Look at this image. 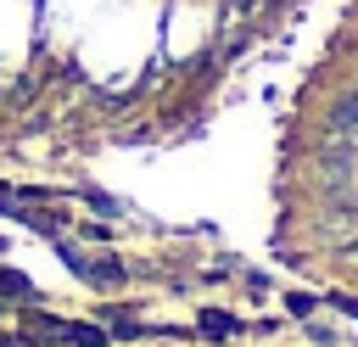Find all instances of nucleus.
<instances>
[{"instance_id": "3", "label": "nucleus", "mask_w": 358, "mask_h": 347, "mask_svg": "<svg viewBox=\"0 0 358 347\" xmlns=\"http://www.w3.org/2000/svg\"><path fill=\"white\" fill-rule=\"evenodd\" d=\"M196 325H201V336H207V341H229V336L241 330V319H235L229 308H201V319H196Z\"/></svg>"}, {"instance_id": "2", "label": "nucleus", "mask_w": 358, "mask_h": 347, "mask_svg": "<svg viewBox=\"0 0 358 347\" xmlns=\"http://www.w3.org/2000/svg\"><path fill=\"white\" fill-rule=\"evenodd\" d=\"M39 39V11L34 0H0V67H22V56Z\"/></svg>"}, {"instance_id": "4", "label": "nucleus", "mask_w": 358, "mask_h": 347, "mask_svg": "<svg viewBox=\"0 0 358 347\" xmlns=\"http://www.w3.org/2000/svg\"><path fill=\"white\" fill-rule=\"evenodd\" d=\"M78 201H84L90 213H101V218H129V207H123L112 190H78Z\"/></svg>"}, {"instance_id": "5", "label": "nucleus", "mask_w": 358, "mask_h": 347, "mask_svg": "<svg viewBox=\"0 0 358 347\" xmlns=\"http://www.w3.org/2000/svg\"><path fill=\"white\" fill-rule=\"evenodd\" d=\"M11 246H17V241H11V235H6V229H0V263H6V257H11Z\"/></svg>"}, {"instance_id": "1", "label": "nucleus", "mask_w": 358, "mask_h": 347, "mask_svg": "<svg viewBox=\"0 0 358 347\" xmlns=\"http://www.w3.org/2000/svg\"><path fill=\"white\" fill-rule=\"evenodd\" d=\"M213 28H218V0H168L162 39H168V50H173V56L201 50Z\"/></svg>"}]
</instances>
